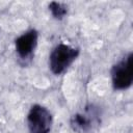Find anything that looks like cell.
<instances>
[{
	"instance_id": "6da1fadb",
	"label": "cell",
	"mask_w": 133,
	"mask_h": 133,
	"mask_svg": "<svg viewBox=\"0 0 133 133\" xmlns=\"http://www.w3.org/2000/svg\"><path fill=\"white\" fill-rule=\"evenodd\" d=\"M79 55V50L65 44L56 46L50 54L49 66L53 74L60 75L65 72L69 66Z\"/></svg>"
},
{
	"instance_id": "8992f818",
	"label": "cell",
	"mask_w": 133,
	"mask_h": 133,
	"mask_svg": "<svg viewBox=\"0 0 133 133\" xmlns=\"http://www.w3.org/2000/svg\"><path fill=\"white\" fill-rule=\"evenodd\" d=\"M49 9H50L52 16L58 20H61L68 12L66 6L64 4H62L60 2H56V1H52L49 3Z\"/></svg>"
},
{
	"instance_id": "277c9868",
	"label": "cell",
	"mask_w": 133,
	"mask_h": 133,
	"mask_svg": "<svg viewBox=\"0 0 133 133\" xmlns=\"http://www.w3.org/2000/svg\"><path fill=\"white\" fill-rule=\"evenodd\" d=\"M37 31L31 29L16 39V51L20 57L26 58L30 56L37 44Z\"/></svg>"
},
{
	"instance_id": "5b68a950",
	"label": "cell",
	"mask_w": 133,
	"mask_h": 133,
	"mask_svg": "<svg viewBox=\"0 0 133 133\" xmlns=\"http://www.w3.org/2000/svg\"><path fill=\"white\" fill-rule=\"evenodd\" d=\"M71 127L78 133L86 132L91 127V117H89L87 114L76 113L71 118Z\"/></svg>"
},
{
	"instance_id": "7a4b0ae2",
	"label": "cell",
	"mask_w": 133,
	"mask_h": 133,
	"mask_svg": "<svg viewBox=\"0 0 133 133\" xmlns=\"http://www.w3.org/2000/svg\"><path fill=\"white\" fill-rule=\"evenodd\" d=\"M132 53H129L123 60L113 65L111 70V79L114 89L123 90L131 86L133 82Z\"/></svg>"
},
{
	"instance_id": "3957f363",
	"label": "cell",
	"mask_w": 133,
	"mask_h": 133,
	"mask_svg": "<svg viewBox=\"0 0 133 133\" xmlns=\"http://www.w3.org/2000/svg\"><path fill=\"white\" fill-rule=\"evenodd\" d=\"M27 124L30 133H49L52 126V115L46 107L36 104L28 112Z\"/></svg>"
}]
</instances>
